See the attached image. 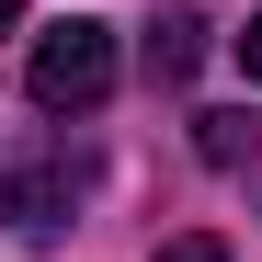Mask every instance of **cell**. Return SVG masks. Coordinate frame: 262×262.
<instances>
[{
	"mask_svg": "<svg viewBox=\"0 0 262 262\" xmlns=\"http://www.w3.org/2000/svg\"><path fill=\"white\" fill-rule=\"evenodd\" d=\"M160 262H228V239H171Z\"/></svg>",
	"mask_w": 262,
	"mask_h": 262,
	"instance_id": "obj_5",
	"label": "cell"
},
{
	"mask_svg": "<svg viewBox=\"0 0 262 262\" xmlns=\"http://www.w3.org/2000/svg\"><path fill=\"white\" fill-rule=\"evenodd\" d=\"M205 34H216L205 12H160L148 23V80H194L205 69Z\"/></svg>",
	"mask_w": 262,
	"mask_h": 262,
	"instance_id": "obj_3",
	"label": "cell"
},
{
	"mask_svg": "<svg viewBox=\"0 0 262 262\" xmlns=\"http://www.w3.org/2000/svg\"><path fill=\"white\" fill-rule=\"evenodd\" d=\"M80 183H92V160H80V148H46V160L0 171V216H12V228H57V216L80 205Z\"/></svg>",
	"mask_w": 262,
	"mask_h": 262,
	"instance_id": "obj_2",
	"label": "cell"
},
{
	"mask_svg": "<svg viewBox=\"0 0 262 262\" xmlns=\"http://www.w3.org/2000/svg\"><path fill=\"white\" fill-rule=\"evenodd\" d=\"M12 23H23V0H0V34H12Z\"/></svg>",
	"mask_w": 262,
	"mask_h": 262,
	"instance_id": "obj_7",
	"label": "cell"
},
{
	"mask_svg": "<svg viewBox=\"0 0 262 262\" xmlns=\"http://www.w3.org/2000/svg\"><path fill=\"white\" fill-rule=\"evenodd\" d=\"M194 148H205L216 171H239V160H262V125H251V114H194Z\"/></svg>",
	"mask_w": 262,
	"mask_h": 262,
	"instance_id": "obj_4",
	"label": "cell"
},
{
	"mask_svg": "<svg viewBox=\"0 0 262 262\" xmlns=\"http://www.w3.org/2000/svg\"><path fill=\"white\" fill-rule=\"evenodd\" d=\"M114 23H92V12H69V23H46L34 34V57H23V92L46 103V114H103L114 103Z\"/></svg>",
	"mask_w": 262,
	"mask_h": 262,
	"instance_id": "obj_1",
	"label": "cell"
},
{
	"mask_svg": "<svg viewBox=\"0 0 262 262\" xmlns=\"http://www.w3.org/2000/svg\"><path fill=\"white\" fill-rule=\"evenodd\" d=\"M239 69H251V80H262V23H251V34H239Z\"/></svg>",
	"mask_w": 262,
	"mask_h": 262,
	"instance_id": "obj_6",
	"label": "cell"
}]
</instances>
